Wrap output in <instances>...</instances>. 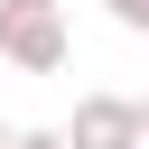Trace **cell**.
Returning <instances> with one entry per match:
<instances>
[{"label": "cell", "mask_w": 149, "mask_h": 149, "mask_svg": "<svg viewBox=\"0 0 149 149\" xmlns=\"http://www.w3.org/2000/svg\"><path fill=\"white\" fill-rule=\"evenodd\" d=\"M112 9V28H130V37H149V0H102Z\"/></svg>", "instance_id": "3957f363"}, {"label": "cell", "mask_w": 149, "mask_h": 149, "mask_svg": "<svg viewBox=\"0 0 149 149\" xmlns=\"http://www.w3.org/2000/svg\"><path fill=\"white\" fill-rule=\"evenodd\" d=\"M0 56H9L19 74H56V65L74 56L65 9H56V0H0Z\"/></svg>", "instance_id": "6da1fadb"}, {"label": "cell", "mask_w": 149, "mask_h": 149, "mask_svg": "<svg viewBox=\"0 0 149 149\" xmlns=\"http://www.w3.org/2000/svg\"><path fill=\"white\" fill-rule=\"evenodd\" d=\"M9 149H65V130H19Z\"/></svg>", "instance_id": "277c9868"}, {"label": "cell", "mask_w": 149, "mask_h": 149, "mask_svg": "<svg viewBox=\"0 0 149 149\" xmlns=\"http://www.w3.org/2000/svg\"><path fill=\"white\" fill-rule=\"evenodd\" d=\"M0 149H9V140H0Z\"/></svg>", "instance_id": "8992f818"}, {"label": "cell", "mask_w": 149, "mask_h": 149, "mask_svg": "<svg viewBox=\"0 0 149 149\" xmlns=\"http://www.w3.org/2000/svg\"><path fill=\"white\" fill-rule=\"evenodd\" d=\"M140 149H149V102H140Z\"/></svg>", "instance_id": "5b68a950"}, {"label": "cell", "mask_w": 149, "mask_h": 149, "mask_svg": "<svg viewBox=\"0 0 149 149\" xmlns=\"http://www.w3.org/2000/svg\"><path fill=\"white\" fill-rule=\"evenodd\" d=\"M65 149H140V102L121 93H84L65 121Z\"/></svg>", "instance_id": "7a4b0ae2"}]
</instances>
